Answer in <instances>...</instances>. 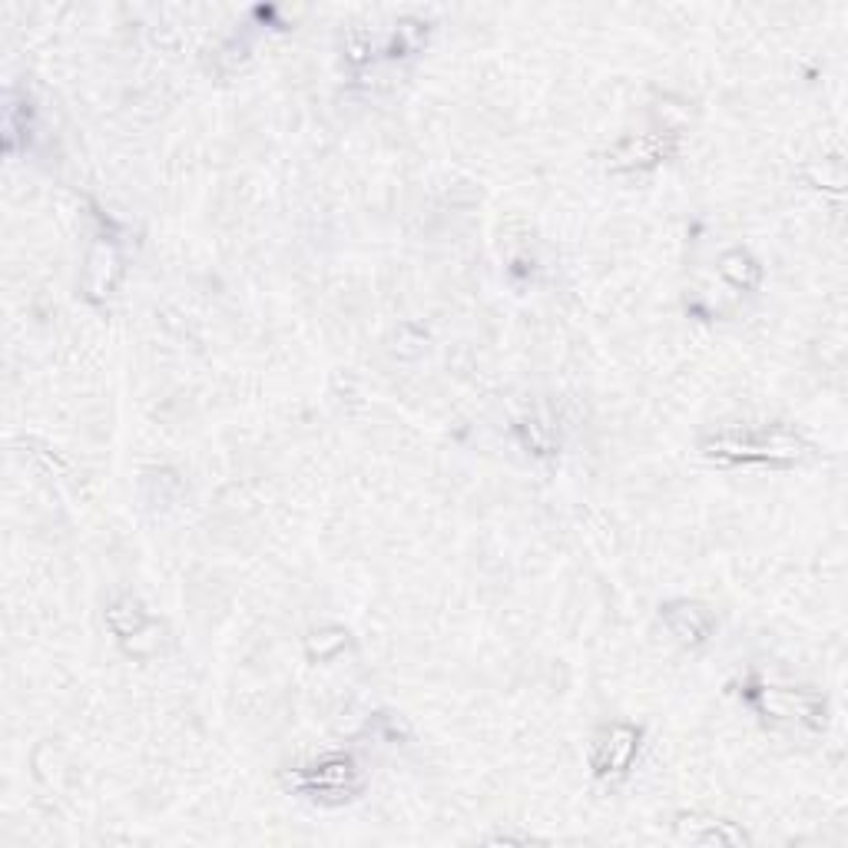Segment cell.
Listing matches in <instances>:
<instances>
[{
	"instance_id": "obj_5",
	"label": "cell",
	"mask_w": 848,
	"mask_h": 848,
	"mask_svg": "<svg viewBox=\"0 0 848 848\" xmlns=\"http://www.w3.org/2000/svg\"><path fill=\"white\" fill-rule=\"evenodd\" d=\"M663 143L659 137H630L617 147L614 153V166H649L663 157Z\"/></svg>"
},
{
	"instance_id": "obj_4",
	"label": "cell",
	"mask_w": 848,
	"mask_h": 848,
	"mask_svg": "<svg viewBox=\"0 0 848 848\" xmlns=\"http://www.w3.org/2000/svg\"><path fill=\"white\" fill-rule=\"evenodd\" d=\"M666 624L683 643H703L713 630V617L696 604H673L666 607Z\"/></svg>"
},
{
	"instance_id": "obj_1",
	"label": "cell",
	"mask_w": 848,
	"mask_h": 848,
	"mask_svg": "<svg viewBox=\"0 0 848 848\" xmlns=\"http://www.w3.org/2000/svg\"><path fill=\"white\" fill-rule=\"evenodd\" d=\"M719 457H736V461H789L799 454V441L786 431H746V434H723L713 444Z\"/></svg>"
},
{
	"instance_id": "obj_2",
	"label": "cell",
	"mask_w": 848,
	"mask_h": 848,
	"mask_svg": "<svg viewBox=\"0 0 848 848\" xmlns=\"http://www.w3.org/2000/svg\"><path fill=\"white\" fill-rule=\"evenodd\" d=\"M636 739H639V733H636L634 726H614L604 736V743L597 746V753H594L597 776H620V773H627L630 763H634L636 746H639Z\"/></svg>"
},
{
	"instance_id": "obj_3",
	"label": "cell",
	"mask_w": 848,
	"mask_h": 848,
	"mask_svg": "<svg viewBox=\"0 0 848 848\" xmlns=\"http://www.w3.org/2000/svg\"><path fill=\"white\" fill-rule=\"evenodd\" d=\"M299 786L305 793H352L355 789V766L349 759H329L315 769H305L299 776Z\"/></svg>"
}]
</instances>
